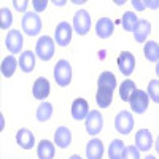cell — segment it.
<instances>
[{"label":"cell","instance_id":"cell-1","mask_svg":"<svg viewBox=\"0 0 159 159\" xmlns=\"http://www.w3.org/2000/svg\"><path fill=\"white\" fill-rule=\"evenodd\" d=\"M54 80L61 88H65V86L70 84V81H72V65H70L69 61H65V59L57 61V64L54 65Z\"/></svg>","mask_w":159,"mask_h":159},{"label":"cell","instance_id":"cell-2","mask_svg":"<svg viewBox=\"0 0 159 159\" xmlns=\"http://www.w3.org/2000/svg\"><path fill=\"white\" fill-rule=\"evenodd\" d=\"M35 54L42 61H51V57L54 56V40L48 35L40 37L35 45Z\"/></svg>","mask_w":159,"mask_h":159},{"label":"cell","instance_id":"cell-3","mask_svg":"<svg viewBox=\"0 0 159 159\" xmlns=\"http://www.w3.org/2000/svg\"><path fill=\"white\" fill-rule=\"evenodd\" d=\"M148 102H150L148 92H145V91H142V89H135V91L130 94V97H129L130 108H132V111L137 113V115H142V113L147 111Z\"/></svg>","mask_w":159,"mask_h":159},{"label":"cell","instance_id":"cell-4","mask_svg":"<svg viewBox=\"0 0 159 159\" xmlns=\"http://www.w3.org/2000/svg\"><path fill=\"white\" fill-rule=\"evenodd\" d=\"M42 30V19L37 13L27 11L22 18V32L27 34L29 37H35Z\"/></svg>","mask_w":159,"mask_h":159},{"label":"cell","instance_id":"cell-5","mask_svg":"<svg viewBox=\"0 0 159 159\" xmlns=\"http://www.w3.org/2000/svg\"><path fill=\"white\" fill-rule=\"evenodd\" d=\"M115 129L123 135H129L132 129H134V118H132V113L127 110L119 111L115 118Z\"/></svg>","mask_w":159,"mask_h":159},{"label":"cell","instance_id":"cell-6","mask_svg":"<svg viewBox=\"0 0 159 159\" xmlns=\"http://www.w3.org/2000/svg\"><path fill=\"white\" fill-rule=\"evenodd\" d=\"M91 29V16L86 10H78L73 16V30L78 35H86Z\"/></svg>","mask_w":159,"mask_h":159},{"label":"cell","instance_id":"cell-7","mask_svg":"<svg viewBox=\"0 0 159 159\" xmlns=\"http://www.w3.org/2000/svg\"><path fill=\"white\" fill-rule=\"evenodd\" d=\"M72 32L73 27L67 22V21H62L57 24L56 32H54V40L59 46H67L70 45V40H72Z\"/></svg>","mask_w":159,"mask_h":159},{"label":"cell","instance_id":"cell-8","mask_svg":"<svg viewBox=\"0 0 159 159\" xmlns=\"http://www.w3.org/2000/svg\"><path fill=\"white\" fill-rule=\"evenodd\" d=\"M103 127V116L99 110H92L89 111L86 118V130L89 135H97Z\"/></svg>","mask_w":159,"mask_h":159},{"label":"cell","instance_id":"cell-9","mask_svg":"<svg viewBox=\"0 0 159 159\" xmlns=\"http://www.w3.org/2000/svg\"><path fill=\"white\" fill-rule=\"evenodd\" d=\"M118 65H119L121 73L129 76L132 72H134V67H135V57H134V54L129 52V51H123L121 54L118 56Z\"/></svg>","mask_w":159,"mask_h":159},{"label":"cell","instance_id":"cell-10","mask_svg":"<svg viewBox=\"0 0 159 159\" xmlns=\"http://www.w3.org/2000/svg\"><path fill=\"white\" fill-rule=\"evenodd\" d=\"M5 45L11 54H18L22 49V34L19 30H10L5 38Z\"/></svg>","mask_w":159,"mask_h":159},{"label":"cell","instance_id":"cell-11","mask_svg":"<svg viewBox=\"0 0 159 159\" xmlns=\"http://www.w3.org/2000/svg\"><path fill=\"white\" fill-rule=\"evenodd\" d=\"M153 145V135L148 129H140L135 134V147L139 148V151H145L147 153Z\"/></svg>","mask_w":159,"mask_h":159},{"label":"cell","instance_id":"cell-12","mask_svg":"<svg viewBox=\"0 0 159 159\" xmlns=\"http://www.w3.org/2000/svg\"><path fill=\"white\" fill-rule=\"evenodd\" d=\"M89 115V105L84 99H75L72 103V118L76 119V121H81V119H86Z\"/></svg>","mask_w":159,"mask_h":159},{"label":"cell","instance_id":"cell-13","mask_svg":"<svg viewBox=\"0 0 159 159\" xmlns=\"http://www.w3.org/2000/svg\"><path fill=\"white\" fill-rule=\"evenodd\" d=\"M115 30V22L110 18H100L96 24V34L99 38H108L113 35Z\"/></svg>","mask_w":159,"mask_h":159},{"label":"cell","instance_id":"cell-14","mask_svg":"<svg viewBox=\"0 0 159 159\" xmlns=\"http://www.w3.org/2000/svg\"><path fill=\"white\" fill-rule=\"evenodd\" d=\"M132 34H134V38L137 40L139 43L147 42V37L151 34V24L147 19H139V22L135 24Z\"/></svg>","mask_w":159,"mask_h":159},{"label":"cell","instance_id":"cell-15","mask_svg":"<svg viewBox=\"0 0 159 159\" xmlns=\"http://www.w3.org/2000/svg\"><path fill=\"white\" fill-rule=\"evenodd\" d=\"M32 92H34L35 99L45 100L49 96V81L46 78H43V76L37 78V81L34 83V88H32Z\"/></svg>","mask_w":159,"mask_h":159},{"label":"cell","instance_id":"cell-16","mask_svg":"<svg viewBox=\"0 0 159 159\" xmlns=\"http://www.w3.org/2000/svg\"><path fill=\"white\" fill-rule=\"evenodd\" d=\"M113 100V89L107 86H97V94H96V102L100 108H108Z\"/></svg>","mask_w":159,"mask_h":159},{"label":"cell","instance_id":"cell-17","mask_svg":"<svg viewBox=\"0 0 159 159\" xmlns=\"http://www.w3.org/2000/svg\"><path fill=\"white\" fill-rule=\"evenodd\" d=\"M70 142H72V132H70V129L65 127V126L57 127L56 132H54V143L57 145L59 148L64 150V148H67L70 145Z\"/></svg>","mask_w":159,"mask_h":159},{"label":"cell","instance_id":"cell-18","mask_svg":"<svg viewBox=\"0 0 159 159\" xmlns=\"http://www.w3.org/2000/svg\"><path fill=\"white\" fill-rule=\"evenodd\" d=\"M16 142H18V145L21 148L30 150V148H34V145H35V137H34V134L29 129L22 127V129L18 130V134H16Z\"/></svg>","mask_w":159,"mask_h":159},{"label":"cell","instance_id":"cell-19","mask_svg":"<svg viewBox=\"0 0 159 159\" xmlns=\"http://www.w3.org/2000/svg\"><path fill=\"white\" fill-rule=\"evenodd\" d=\"M103 156V143L99 139H92L86 145V157L88 159H102Z\"/></svg>","mask_w":159,"mask_h":159},{"label":"cell","instance_id":"cell-20","mask_svg":"<svg viewBox=\"0 0 159 159\" xmlns=\"http://www.w3.org/2000/svg\"><path fill=\"white\" fill-rule=\"evenodd\" d=\"M35 67V54L32 51H24L19 56V69L24 73H30Z\"/></svg>","mask_w":159,"mask_h":159},{"label":"cell","instance_id":"cell-21","mask_svg":"<svg viewBox=\"0 0 159 159\" xmlns=\"http://www.w3.org/2000/svg\"><path fill=\"white\" fill-rule=\"evenodd\" d=\"M38 159H52L54 157V145L49 140H42L37 147Z\"/></svg>","mask_w":159,"mask_h":159},{"label":"cell","instance_id":"cell-22","mask_svg":"<svg viewBox=\"0 0 159 159\" xmlns=\"http://www.w3.org/2000/svg\"><path fill=\"white\" fill-rule=\"evenodd\" d=\"M16 67H18V59L15 56H7L2 61V67H0V70H2V75L5 78H10V76L15 75Z\"/></svg>","mask_w":159,"mask_h":159},{"label":"cell","instance_id":"cell-23","mask_svg":"<svg viewBox=\"0 0 159 159\" xmlns=\"http://www.w3.org/2000/svg\"><path fill=\"white\" fill-rule=\"evenodd\" d=\"M124 150H126V145L119 139H115L108 147V159H123Z\"/></svg>","mask_w":159,"mask_h":159},{"label":"cell","instance_id":"cell-24","mask_svg":"<svg viewBox=\"0 0 159 159\" xmlns=\"http://www.w3.org/2000/svg\"><path fill=\"white\" fill-rule=\"evenodd\" d=\"M143 54L150 62H159V45L156 42H147L143 46Z\"/></svg>","mask_w":159,"mask_h":159},{"label":"cell","instance_id":"cell-25","mask_svg":"<svg viewBox=\"0 0 159 159\" xmlns=\"http://www.w3.org/2000/svg\"><path fill=\"white\" fill-rule=\"evenodd\" d=\"M139 22V18L135 16L134 11H126L123 18H121V24H123V29L127 30V32H132L135 27V24Z\"/></svg>","mask_w":159,"mask_h":159},{"label":"cell","instance_id":"cell-26","mask_svg":"<svg viewBox=\"0 0 159 159\" xmlns=\"http://www.w3.org/2000/svg\"><path fill=\"white\" fill-rule=\"evenodd\" d=\"M137 88H135V83L132 80H126V81L121 83V88H119V97H121L123 102H129V97L130 94L134 92Z\"/></svg>","mask_w":159,"mask_h":159},{"label":"cell","instance_id":"cell-27","mask_svg":"<svg viewBox=\"0 0 159 159\" xmlns=\"http://www.w3.org/2000/svg\"><path fill=\"white\" fill-rule=\"evenodd\" d=\"M51 116H52V105L49 102H43L37 108V119L42 123H46Z\"/></svg>","mask_w":159,"mask_h":159},{"label":"cell","instance_id":"cell-28","mask_svg":"<svg viewBox=\"0 0 159 159\" xmlns=\"http://www.w3.org/2000/svg\"><path fill=\"white\" fill-rule=\"evenodd\" d=\"M97 86H107L110 89L116 88V76L111 72H103L100 73L99 80H97Z\"/></svg>","mask_w":159,"mask_h":159},{"label":"cell","instance_id":"cell-29","mask_svg":"<svg viewBox=\"0 0 159 159\" xmlns=\"http://www.w3.org/2000/svg\"><path fill=\"white\" fill-rule=\"evenodd\" d=\"M13 22V16H11V11L3 7V8H0V27H2L3 30H7L10 25Z\"/></svg>","mask_w":159,"mask_h":159},{"label":"cell","instance_id":"cell-30","mask_svg":"<svg viewBox=\"0 0 159 159\" xmlns=\"http://www.w3.org/2000/svg\"><path fill=\"white\" fill-rule=\"evenodd\" d=\"M148 96L153 102L159 103V81L157 80H151L148 84Z\"/></svg>","mask_w":159,"mask_h":159},{"label":"cell","instance_id":"cell-31","mask_svg":"<svg viewBox=\"0 0 159 159\" xmlns=\"http://www.w3.org/2000/svg\"><path fill=\"white\" fill-rule=\"evenodd\" d=\"M123 159H140V151H139V148L134 147V145L126 147L124 154H123Z\"/></svg>","mask_w":159,"mask_h":159},{"label":"cell","instance_id":"cell-32","mask_svg":"<svg viewBox=\"0 0 159 159\" xmlns=\"http://www.w3.org/2000/svg\"><path fill=\"white\" fill-rule=\"evenodd\" d=\"M46 5H48L46 0H32V7L35 11H45Z\"/></svg>","mask_w":159,"mask_h":159},{"label":"cell","instance_id":"cell-33","mask_svg":"<svg viewBox=\"0 0 159 159\" xmlns=\"http://www.w3.org/2000/svg\"><path fill=\"white\" fill-rule=\"evenodd\" d=\"M13 5H15V8H16L18 11H25L29 2H27V0H22V2H18V0H15V2H13Z\"/></svg>","mask_w":159,"mask_h":159},{"label":"cell","instance_id":"cell-34","mask_svg":"<svg viewBox=\"0 0 159 159\" xmlns=\"http://www.w3.org/2000/svg\"><path fill=\"white\" fill-rule=\"evenodd\" d=\"M145 7H148L151 10H157L159 8V0H143Z\"/></svg>","mask_w":159,"mask_h":159},{"label":"cell","instance_id":"cell-35","mask_svg":"<svg viewBox=\"0 0 159 159\" xmlns=\"http://www.w3.org/2000/svg\"><path fill=\"white\" fill-rule=\"evenodd\" d=\"M132 5H134V8H135L137 11L145 10V2H140V0H132Z\"/></svg>","mask_w":159,"mask_h":159},{"label":"cell","instance_id":"cell-36","mask_svg":"<svg viewBox=\"0 0 159 159\" xmlns=\"http://www.w3.org/2000/svg\"><path fill=\"white\" fill-rule=\"evenodd\" d=\"M156 151H157V154H159V135H157V139H156Z\"/></svg>","mask_w":159,"mask_h":159},{"label":"cell","instance_id":"cell-37","mask_svg":"<svg viewBox=\"0 0 159 159\" xmlns=\"http://www.w3.org/2000/svg\"><path fill=\"white\" fill-rule=\"evenodd\" d=\"M69 159H83V157H80V156H78V154H73V156H70V157H69Z\"/></svg>","mask_w":159,"mask_h":159},{"label":"cell","instance_id":"cell-38","mask_svg":"<svg viewBox=\"0 0 159 159\" xmlns=\"http://www.w3.org/2000/svg\"><path fill=\"white\" fill-rule=\"evenodd\" d=\"M54 5H65V2H57V0H54Z\"/></svg>","mask_w":159,"mask_h":159},{"label":"cell","instance_id":"cell-39","mask_svg":"<svg viewBox=\"0 0 159 159\" xmlns=\"http://www.w3.org/2000/svg\"><path fill=\"white\" fill-rule=\"evenodd\" d=\"M154 72H156V75L159 76V62H157V65H156V70H154Z\"/></svg>","mask_w":159,"mask_h":159},{"label":"cell","instance_id":"cell-40","mask_svg":"<svg viewBox=\"0 0 159 159\" xmlns=\"http://www.w3.org/2000/svg\"><path fill=\"white\" fill-rule=\"evenodd\" d=\"M145 159H156V157H154L153 154H148V156H147V157H145Z\"/></svg>","mask_w":159,"mask_h":159}]
</instances>
